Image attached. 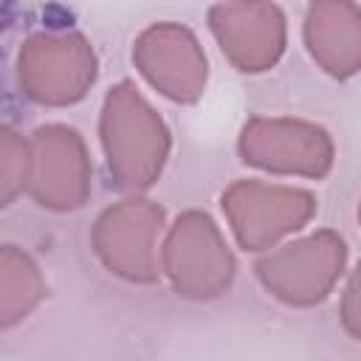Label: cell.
<instances>
[{"instance_id":"5","label":"cell","mask_w":361,"mask_h":361,"mask_svg":"<svg viewBox=\"0 0 361 361\" xmlns=\"http://www.w3.org/2000/svg\"><path fill=\"white\" fill-rule=\"evenodd\" d=\"M212 31L240 71L271 68L285 48V23L268 0H228L209 11Z\"/></svg>"},{"instance_id":"3","label":"cell","mask_w":361,"mask_h":361,"mask_svg":"<svg viewBox=\"0 0 361 361\" xmlns=\"http://www.w3.org/2000/svg\"><path fill=\"white\" fill-rule=\"evenodd\" d=\"M96 76L93 51L76 34L31 37L20 54V79L31 99L45 104L76 102Z\"/></svg>"},{"instance_id":"11","label":"cell","mask_w":361,"mask_h":361,"mask_svg":"<svg viewBox=\"0 0 361 361\" xmlns=\"http://www.w3.org/2000/svg\"><path fill=\"white\" fill-rule=\"evenodd\" d=\"M307 45L330 73H353L358 65V14L350 0H316L307 14Z\"/></svg>"},{"instance_id":"9","label":"cell","mask_w":361,"mask_h":361,"mask_svg":"<svg viewBox=\"0 0 361 361\" xmlns=\"http://www.w3.org/2000/svg\"><path fill=\"white\" fill-rule=\"evenodd\" d=\"M133 56L141 73L169 99L192 102L200 96L206 82V56L186 28L175 23L147 28L135 42Z\"/></svg>"},{"instance_id":"13","label":"cell","mask_w":361,"mask_h":361,"mask_svg":"<svg viewBox=\"0 0 361 361\" xmlns=\"http://www.w3.org/2000/svg\"><path fill=\"white\" fill-rule=\"evenodd\" d=\"M28 166H31V152L25 141L8 130L0 127V206H6L28 180Z\"/></svg>"},{"instance_id":"7","label":"cell","mask_w":361,"mask_h":361,"mask_svg":"<svg viewBox=\"0 0 361 361\" xmlns=\"http://www.w3.org/2000/svg\"><path fill=\"white\" fill-rule=\"evenodd\" d=\"M341 240H336L333 234H316L310 240L285 245L282 251L265 257L257 265V271L265 288L274 290L279 299L293 305H310L330 290L341 268Z\"/></svg>"},{"instance_id":"10","label":"cell","mask_w":361,"mask_h":361,"mask_svg":"<svg viewBox=\"0 0 361 361\" xmlns=\"http://www.w3.org/2000/svg\"><path fill=\"white\" fill-rule=\"evenodd\" d=\"M240 152L248 164L276 169V172H305L324 175L330 166L333 147L324 130L302 121H268L254 118L245 124L240 138Z\"/></svg>"},{"instance_id":"2","label":"cell","mask_w":361,"mask_h":361,"mask_svg":"<svg viewBox=\"0 0 361 361\" xmlns=\"http://www.w3.org/2000/svg\"><path fill=\"white\" fill-rule=\"evenodd\" d=\"M164 268L186 299H212L231 282V254L206 214H183L166 237Z\"/></svg>"},{"instance_id":"4","label":"cell","mask_w":361,"mask_h":361,"mask_svg":"<svg viewBox=\"0 0 361 361\" xmlns=\"http://www.w3.org/2000/svg\"><path fill=\"white\" fill-rule=\"evenodd\" d=\"M223 209L234 226L240 245L265 248L282 234L307 223V217L313 214V197L299 189L240 180L226 192Z\"/></svg>"},{"instance_id":"1","label":"cell","mask_w":361,"mask_h":361,"mask_svg":"<svg viewBox=\"0 0 361 361\" xmlns=\"http://www.w3.org/2000/svg\"><path fill=\"white\" fill-rule=\"evenodd\" d=\"M102 138L110 172L127 189L149 186L166 158L169 138L152 107L130 82L113 87L102 113Z\"/></svg>"},{"instance_id":"12","label":"cell","mask_w":361,"mask_h":361,"mask_svg":"<svg viewBox=\"0 0 361 361\" xmlns=\"http://www.w3.org/2000/svg\"><path fill=\"white\" fill-rule=\"evenodd\" d=\"M42 299L37 265L17 248L0 245V327L20 322Z\"/></svg>"},{"instance_id":"8","label":"cell","mask_w":361,"mask_h":361,"mask_svg":"<svg viewBox=\"0 0 361 361\" xmlns=\"http://www.w3.org/2000/svg\"><path fill=\"white\" fill-rule=\"evenodd\" d=\"M161 209L147 200H127L102 214L96 223V251L107 268L135 282H152L155 271V231L161 226Z\"/></svg>"},{"instance_id":"6","label":"cell","mask_w":361,"mask_h":361,"mask_svg":"<svg viewBox=\"0 0 361 361\" xmlns=\"http://www.w3.org/2000/svg\"><path fill=\"white\" fill-rule=\"evenodd\" d=\"M87 183L90 166L82 138L59 124L37 130L28 166L31 195L51 209H76L87 197Z\"/></svg>"}]
</instances>
